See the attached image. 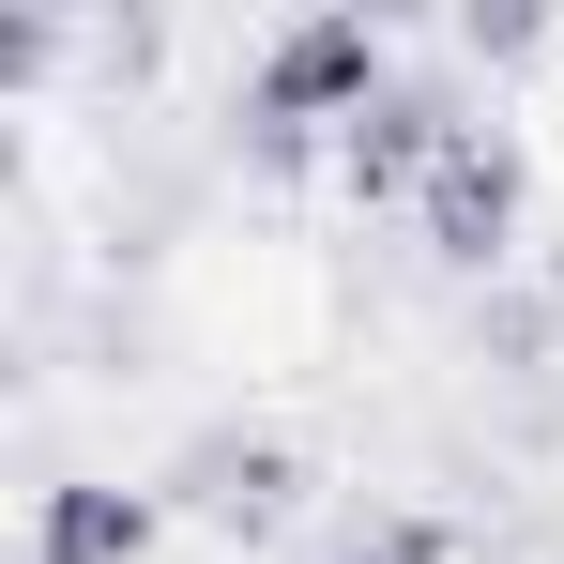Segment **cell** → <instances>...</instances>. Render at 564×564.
<instances>
[{"label": "cell", "instance_id": "1", "mask_svg": "<svg viewBox=\"0 0 564 564\" xmlns=\"http://www.w3.org/2000/svg\"><path fill=\"white\" fill-rule=\"evenodd\" d=\"M397 93V46H381L367 0H321V15H290L275 46H260V77H245V153L260 169H336V138Z\"/></svg>", "mask_w": 564, "mask_h": 564}, {"label": "cell", "instance_id": "2", "mask_svg": "<svg viewBox=\"0 0 564 564\" xmlns=\"http://www.w3.org/2000/svg\"><path fill=\"white\" fill-rule=\"evenodd\" d=\"M519 214H534V153H519L503 122H458L443 169H427V198H412L427 260H443V275H488V260L519 245Z\"/></svg>", "mask_w": 564, "mask_h": 564}, {"label": "cell", "instance_id": "3", "mask_svg": "<svg viewBox=\"0 0 564 564\" xmlns=\"http://www.w3.org/2000/svg\"><path fill=\"white\" fill-rule=\"evenodd\" d=\"M290 488H305V458L290 443H260V427H214V443H184V473H169V519H214V534H275Z\"/></svg>", "mask_w": 564, "mask_h": 564}, {"label": "cell", "instance_id": "4", "mask_svg": "<svg viewBox=\"0 0 564 564\" xmlns=\"http://www.w3.org/2000/svg\"><path fill=\"white\" fill-rule=\"evenodd\" d=\"M169 534V488H122V473H62L31 503V564H153Z\"/></svg>", "mask_w": 564, "mask_h": 564}, {"label": "cell", "instance_id": "5", "mask_svg": "<svg viewBox=\"0 0 564 564\" xmlns=\"http://www.w3.org/2000/svg\"><path fill=\"white\" fill-rule=\"evenodd\" d=\"M458 122H473V107H443V93H412V77H397V93L336 138V184H351V198H427V169H443V138H458Z\"/></svg>", "mask_w": 564, "mask_h": 564}, {"label": "cell", "instance_id": "6", "mask_svg": "<svg viewBox=\"0 0 564 564\" xmlns=\"http://www.w3.org/2000/svg\"><path fill=\"white\" fill-rule=\"evenodd\" d=\"M321 564H458V534H443L427 503H381V519H351V534H336Z\"/></svg>", "mask_w": 564, "mask_h": 564}, {"label": "cell", "instance_id": "7", "mask_svg": "<svg viewBox=\"0 0 564 564\" xmlns=\"http://www.w3.org/2000/svg\"><path fill=\"white\" fill-rule=\"evenodd\" d=\"M458 46H473V62H534V46H550V15H519V0L488 15V0H473V15H458Z\"/></svg>", "mask_w": 564, "mask_h": 564}]
</instances>
